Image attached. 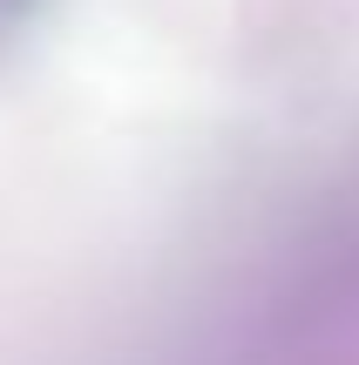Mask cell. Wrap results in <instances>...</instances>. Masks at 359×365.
Here are the masks:
<instances>
[{"instance_id":"cell-1","label":"cell","mask_w":359,"mask_h":365,"mask_svg":"<svg viewBox=\"0 0 359 365\" xmlns=\"http://www.w3.org/2000/svg\"><path fill=\"white\" fill-rule=\"evenodd\" d=\"M27 7H34V0H0V27H7V21H21Z\"/></svg>"}]
</instances>
